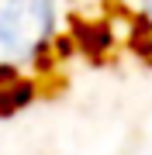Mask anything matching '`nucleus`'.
<instances>
[{"instance_id": "obj_2", "label": "nucleus", "mask_w": 152, "mask_h": 155, "mask_svg": "<svg viewBox=\"0 0 152 155\" xmlns=\"http://www.w3.org/2000/svg\"><path fill=\"white\" fill-rule=\"evenodd\" d=\"M73 38L90 69L152 72V0H73Z\"/></svg>"}, {"instance_id": "obj_1", "label": "nucleus", "mask_w": 152, "mask_h": 155, "mask_svg": "<svg viewBox=\"0 0 152 155\" xmlns=\"http://www.w3.org/2000/svg\"><path fill=\"white\" fill-rule=\"evenodd\" d=\"M79 62L73 0H0V90L35 79L56 97Z\"/></svg>"}]
</instances>
